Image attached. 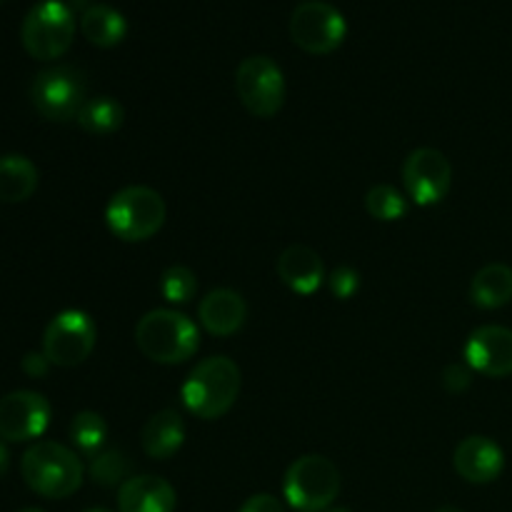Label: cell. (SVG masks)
Here are the masks:
<instances>
[{"instance_id":"obj_14","label":"cell","mask_w":512,"mask_h":512,"mask_svg":"<svg viewBox=\"0 0 512 512\" xmlns=\"http://www.w3.org/2000/svg\"><path fill=\"white\" fill-rule=\"evenodd\" d=\"M453 468L460 478L473 485L495 483L503 475L505 453L495 440L485 435H470L455 448Z\"/></svg>"},{"instance_id":"obj_13","label":"cell","mask_w":512,"mask_h":512,"mask_svg":"<svg viewBox=\"0 0 512 512\" xmlns=\"http://www.w3.org/2000/svg\"><path fill=\"white\" fill-rule=\"evenodd\" d=\"M465 363L473 373L488 378L512 375V330L505 325H483L465 343Z\"/></svg>"},{"instance_id":"obj_21","label":"cell","mask_w":512,"mask_h":512,"mask_svg":"<svg viewBox=\"0 0 512 512\" xmlns=\"http://www.w3.org/2000/svg\"><path fill=\"white\" fill-rule=\"evenodd\" d=\"M38 188V168L25 155H3L0 158V200L3 203H25Z\"/></svg>"},{"instance_id":"obj_25","label":"cell","mask_w":512,"mask_h":512,"mask_svg":"<svg viewBox=\"0 0 512 512\" xmlns=\"http://www.w3.org/2000/svg\"><path fill=\"white\" fill-rule=\"evenodd\" d=\"M365 210L370 218L380 220V223H395L408 215V195L400 193L395 185H373L365 193Z\"/></svg>"},{"instance_id":"obj_32","label":"cell","mask_w":512,"mask_h":512,"mask_svg":"<svg viewBox=\"0 0 512 512\" xmlns=\"http://www.w3.org/2000/svg\"><path fill=\"white\" fill-rule=\"evenodd\" d=\"M435 512H465V510L455 508V505H445V508H440V510H435Z\"/></svg>"},{"instance_id":"obj_16","label":"cell","mask_w":512,"mask_h":512,"mask_svg":"<svg viewBox=\"0 0 512 512\" xmlns=\"http://www.w3.org/2000/svg\"><path fill=\"white\" fill-rule=\"evenodd\" d=\"M178 495L158 475H133L118 488V512H175Z\"/></svg>"},{"instance_id":"obj_28","label":"cell","mask_w":512,"mask_h":512,"mask_svg":"<svg viewBox=\"0 0 512 512\" xmlns=\"http://www.w3.org/2000/svg\"><path fill=\"white\" fill-rule=\"evenodd\" d=\"M473 383V368L468 363H450L448 368L443 370V388L448 393L460 395L470 388Z\"/></svg>"},{"instance_id":"obj_29","label":"cell","mask_w":512,"mask_h":512,"mask_svg":"<svg viewBox=\"0 0 512 512\" xmlns=\"http://www.w3.org/2000/svg\"><path fill=\"white\" fill-rule=\"evenodd\" d=\"M238 512H285V508H283V503L275 498V495L258 493V495H253V498L245 500L243 508H240Z\"/></svg>"},{"instance_id":"obj_4","label":"cell","mask_w":512,"mask_h":512,"mask_svg":"<svg viewBox=\"0 0 512 512\" xmlns=\"http://www.w3.org/2000/svg\"><path fill=\"white\" fill-rule=\"evenodd\" d=\"M165 218H168V208H165L163 195L148 185H128L118 190L105 208V225L115 238L125 243L150 240L163 228Z\"/></svg>"},{"instance_id":"obj_24","label":"cell","mask_w":512,"mask_h":512,"mask_svg":"<svg viewBox=\"0 0 512 512\" xmlns=\"http://www.w3.org/2000/svg\"><path fill=\"white\" fill-rule=\"evenodd\" d=\"M70 440H73V445L80 453L93 458V455L103 450L105 440H108V423H105L100 413L83 410V413H78L70 420Z\"/></svg>"},{"instance_id":"obj_17","label":"cell","mask_w":512,"mask_h":512,"mask_svg":"<svg viewBox=\"0 0 512 512\" xmlns=\"http://www.w3.org/2000/svg\"><path fill=\"white\" fill-rule=\"evenodd\" d=\"M278 278L298 295H313L328 280L320 255L308 245H288L278 258Z\"/></svg>"},{"instance_id":"obj_5","label":"cell","mask_w":512,"mask_h":512,"mask_svg":"<svg viewBox=\"0 0 512 512\" xmlns=\"http://www.w3.org/2000/svg\"><path fill=\"white\" fill-rule=\"evenodd\" d=\"M340 493V470L323 455H303L285 470V503L298 512H325Z\"/></svg>"},{"instance_id":"obj_19","label":"cell","mask_w":512,"mask_h":512,"mask_svg":"<svg viewBox=\"0 0 512 512\" xmlns=\"http://www.w3.org/2000/svg\"><path fill=\"white\" fill-rule=\"evenodd\" d=\"M80 33L95 48H115L128 35V20L108 3H93L80 13Z\"/></svg>"},{"instance_id":"obj_9","label":"cell","mask_w":512,"mask_h":512,"mask_svg":"<svg viewBox=\"0 0 512 512\" xmlns=\"http://www.w3.org/2000/svg\"><path fill=\"white\" fill-rule=\"evenodd\" d=\"M98 343V328L83 310H63L48 323L43 333V353L50 365L75 368L90 358Z\"/></svg>"},{"instance_id":"obj_7","label":"cell","mask_w":512,"mask_h":512,"mask_svg":"<svg viewBox=\"0 0 512 512\" xmlns=\"http://www.w3.org/2000/svg\"><path fill=\"white\" fill-rule=\"evenodd\" d=\"M75 38V15L63 0H43L25 15L20 40L35 60H55L68 53Z\"/></svg>"},{"instance_id":"obj_35","label":"cell","mask_w":512,"mask_h":512,"mask_svg":"<svg viewBox=\"0 0 512 512\" xmlns=\"http://www.w3.org/2000/svg\"><path fill=\"white\" fill-rule=\"evenodd\" d=\"M88 512H110V510H105V508H93V510H88Z\"/></svg>"},{"instance_id":"obj_11","label":"cell","mask_w":512,"mask_h":512,"mask_svg":"<svg viewBox=\"0 0 512 512\" xmlns=\"http://www.w3.org/2000/svg\"><path fill=\"white\" fill-rule=\"evenodd\" d=\"M403 185L408 198L420 208H430L448 198L453 185V165L440 150L418 148L405 158Z\"/></svg>"},{"instance_id":"obj_22","label":"cell","mask_w":512,"mask_h":512,"mask_svg":"<svg viewBox=\"0 0 512 512\" xmlns=\"http://www.w3.org/2000/svg\"><path fill=\"white\" fill-rule=\"evenodd\" d=\"M78 125L90 135H110L115 130H120L125 120V108L110 95H98V98H90L88 103L80 108L78 113Z\"/></svg>"},{"instance_id":"obj_27","label":"cell","mask_w":512,"mask_h":512,"mask_svg":"<svg viewBox=\"0 0 512 512\" xmlns=\"http://www.w3.org/2000/svg\"><path fill=\"white\" fill-rule=\"evenodd\" d=\"M328 288L333 298L350 300L360 290V273L350 265H340L328 275Z\"/></svg>"},{"instance_id":"obj_26","label":"cell","mask_w":512,"mask_h":512,"mask_svg":"<svg viewBox=\"0 0 512 512\" xmlns=\"http://www.w3.org/2000/svg\"><path fill=\"white\" fill-rule=\"evenodd\" d=\"M198 293V278L188 265H170L160 278V295L170 305H188Z\"/></svg>"},{"instance_id":"obj_36","label":"cell","mask_w":512,"mask_h":512,"mask_svg":"<svg viewBox=\"0 0 512 512\" xmlns=\"http://www.w3.org/2000/svg\"><path fill=\"white\" fill-rule=\"evenodd\" d=\"M5 3H8V0H0V5H5Z\"/></svg>"},{"instance_id":"obj_12","label":"cell","mask_w":512,"mask_h":512,"mask_svg":"<svg viewBox=\"0 0 512 512\" xmlns=\"http://www.w3.org/2000/svg\"><path fill=\"white\" fill-rule=\"evenodd\" d=\"M50 425V403L33 390H15L0 398V438L5 443H28Z\"/></svg>"},{"instance_id":"obj_3","label":"cell","mask_w":512,"mask_h":512,"mask_svg":"<svg viewBox=\"0 0 512 512\" xmlns=\"http://www.w3.org/2000/svg\"><path fill=\"white\" fill-rule=\"evenodd\" d=\"M135 345L153 363L180 365L198 353L200 333L198 325L188 315L170 308H158L138 320Z\"/></svg>"},{"instance_id":"obj_20","label":"cell","mask_w":512,"mask_h":512,"mask_svg":"<svg viewBox=\"0 0 512 512\" xmlns=\"http://www.w3.org/2000/svg\"><path fill=\"white\" fill-rule=\"evenodd\" d=\"M470 300L483 310H498L512 300V268L505 263H490L475 273L470 283Z\"/></svg>"},{"instance_id":"obj_8","label":"cell","mask_w":512,"mask_h":512,"mask_svg":"<svg viewBox=\"0 0 512 512\" xmlns=\"http://www.w3.org/2000/svg\"><path fill=\"white\" fill-rule=\"evenodd\" d=\"M235 90L248 110L255 118H273L285 105V75L280 65L268 55H250L235 70Z\"/></svg>"},{"instance_id":"obj_10","label":"cell","mask_w":512,"mask_h":512,"mask_svg":"<svg viewBox=\"0 0 512 512\" xmlns=\"http://www.w3.org/2000/svg\"><path fill=\"white\" fill-rule=\"evenodd\" d=\"M348 23L343 13L323 0L300 3L290 15V38L310 55H328L343 45Z\"/></svg>"},{"instance_id":"obj_31","label":"cell","mask_w":512,"mask_h":512,"mask_svg":"<svg viewBox=\"0 0 512 512\" xmlns=\"http://www.w3.org/2000/svg\"><path fill=\"white\" fill-rule=\"evenodd\" d=\"M8 468H10V453L8 448H5V443H0V478L8 473Z\"/></svg>"},{"instance_id":"obj_15","label":"cell","mask_w":512,"mask_h":512,"mask_svg":"<svg viewBox=\"0 0 512 512\" xmlns=\"http://www.w3.org/2000/svg\"><path fill=\"white\" fill-rule=\"evenodd\" d=\"M198 320L205 333L215 335V338H230L248 320V303L243 300V295L230 288L210 290L200 300Z\"/></svg>"},{"instance_id":"obj_30","label":"cell","mask_w":512,"mask_h":512,"mask_svg":"<svg viewBox=\"0 0 512 512\" xmlns=\"http://www.w3.org/2000/svg\"><path fill=\"white\" fill-rule=\"evenodd\" d=\"M20 368H23V373L28 375V378L40 380V378H45V375H48L50 360L45 358L43 350H40V353H25V358H23V363H20Z\"/></svg>"},{"instance_id":"obj_1","label":"cell","mask_w":512,"mask_h":512,"mask_svg":"<svg viewBox=\"0 0 512 512\" xmlns=\"http://www.w3.org/2000/svg\"><path fill=\"white\" fill-rule=\"evenodd\" d=\"M240 368L225 355L205 358L190 370L180 388L183 405L203 420H218L228 413L240 395Z\"/></svg>"},{"instance_id":"obj_33","label":"cell","mask_w":512,"mask_h":512,"mask_svg":"<svg viewBox=\"0 0 512 512\" xmlns=\"http://www.w3.org/2000/svg\"><path fill=\"white\" fill-rule=\"evenodd\" d=\"M325 512H350V510L348 508H335V505H333V508H328Z\"/></svg>"},{"instance_id":"obj_23","label":"cell","mask_w":512,"mask_h":512,"mask_svg":"<svg viewBox=\"0 0 512 512\" xmlns=\"http://www.w3.org/2000/svg\"><path fill=\"white\" fill-rule=\"evenodd\" d=\"M130 470H133V463H130L128 453L118 448L100 450L98 455L90 458L88 465L90 480H93L95 485H100V488H120L125 480L133 478Z\"/></svg>"},{"instance_id":"obj_18","label":"cell","mask_w":512,"mask_h":512,"mask_svg":"<svg viewBox=\"0 0 512 512\" xmlns=\"http://www.w3.org/2000/svg\"><path fill=\"white\" fill-rule=\"evenodd\" d=\"M185 443V420L178 410L165 408L150 415L140 433V445L153 460H170Z\"/></svg>"},{"instance_id":"obj_6","label":"cell","mask_w":512,"mask_h":512,"mask_svg":"<svg viewBox=\"0 0 512 512\" xmlns=\"http://www.w3.org/2000/svg\"><path fill=\"white\" fill-rule=\"evenodd\" d=\"M30 103L53 123L78 118L80 108L88 103V80L75 65H53L40 70L30 85Z\"/></svg>"},{"instance_id":"obj_2","label":"cell","mask_w":512,"mask_h":512,"mask_svg":"<svg viewBox=\"0 0 512 512\" xmlns=\"http://www.w3.org/2000/svg\"><path fill=\"white\" fill-rule=\"evenodd\" d=\"M20 475L35 495L48 500H65L83 485L85 468L78 453L53 440H40L25 450Z\"/></svg>"},{"instance_id":"obj_34","label":"cell","mask_w":512,"mask_h":512,"mask_svg":"<svg viewBox=\"0 0 512 512\" xmlns=\"http://www.w3.org/2000/svg\"><path fill=\"white\" fill-rule=\"evenodd\" d=\"M18 512H45V510H38V508H25V510H18Z\"/></svg>"}]
</instances>
